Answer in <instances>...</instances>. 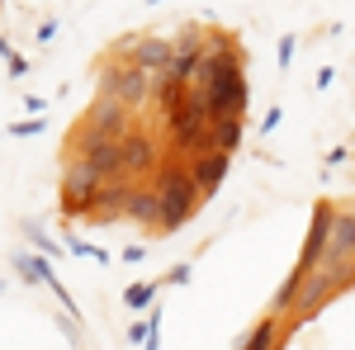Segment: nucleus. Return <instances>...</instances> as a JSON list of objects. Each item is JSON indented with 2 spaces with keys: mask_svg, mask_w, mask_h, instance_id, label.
Listing matches in <instances>:
<instances>
[{
  "mask_svg": "<svg viewBox=\"0 0 355 350\" xmlns=\"http://www.w3.org/2000/svg\"><path fill=\"white\" fill-rule=\"evenodd\" d=\"M157 199H162V232H175L180 222H190L194 209H199V189H194L190 170L180 166H162L157 170Z\"/></svg>",
  "mask_w": 355,
  "mask_h": 350,
  "instance_id": "f257e3e1",
  "label": "nucleus"
},
{
  "mask_svg": "<svg viewBox=\"0 0 355 350\" xmlns=\"http://www.w3.org/2000/svg\"><path fill=\"white\" fill-rule=\"evenodd\" d=\"M204 109H209V123L242 119V109H246V76H242V62H237L232 48H227V57H223L218 81L204 90Z\"/></svg>",
  "mask_w": 355,
  "mask_h": 350,
  "instance_id": "f03ea898",
  "label": "nucleus"
},
{
  "mask_svg": "<svg viewBox=\"0 0 355 350\" xmlns=\"http://www.w3.org/2000/svg\"><path fill=\"white\" fill-rule=\"evenodd\" d=\"M346 279H355V261H322L318 270H308L299 279V298H294V313L299 317H313L322 303H327Z\"/></svg>",
  "mask_w": 355,
  "mask_h": 350,
  "instance_id": "7ed1b4c3",
  "label": "nucleus"
},
{
  "mask_svg": "<svg viewBox=\"0 0 355 350\" xmlns=\"http://www.w3.org/2000/svg\"><path fill=\"white\" fill-rule=\"evenodd\" d=\"M100 95H110V100H119V105H142V100L152 95V76L137 71L133 62L110 67V71L100 76Z\"/></svg>",
  "mask_w": 355,
  "mask_h": 350,
  "instance_id": "20e7f679",
  "label": "nucleus"
},
{
  "mask_svg": "<svg viewBox=\"0 0 355 350\" xmlns=\"http://www.w3.org/2000/svg\"><path fill=\"white\" fill-rule=\"evenodd\" d=\"M100 185H105V175H100L90 161L76 157V161L62 170V204H67V213H85V204L95 199V189H100Z\"/></svg>",
  "mask_w": 355,
  "mask_h": 350,
  "instance_id": "39448f33",
  "label": "nucleus"
},
{
  "mask_svg": "<svg viewBox=\"0 0 355 350\" xmlns=\"http://www.w3.org/2000/svg\"><path fill=\"white\" fill-rule=\"evenodd\" d=\"M76 157H81V161H90L100 175H105V180H123V170H119V142H114V137L90 133V128H85L81 142H76Z\"/></svg>",
  "mask_w": 355,
  "mask_h": 350,
  "instance_id": "423d86ee",
  "label": "nucleus"
},
{
  "mask_svg": "<svg viewBox=\"0 0 355 350\" xmlns=\"http://www.w3.org/2000/svg\"><path fill=\"white\" fill-rule=\"evenodd\" d=\"M331 222H336V213L331 209H318L313 213V227H308V242H303V256H299V274H308V270L322 265V256H327V242H331Z\"/></svg>",
  "mask_w": 355,
  "mask_h": 350,
  "instance_id": "0eeeda50",
  "label": "nucleus"
},
{
  "mask_svg": "<svg viewBox=\"0 0 355 350\" xmlns=\"http://www.w3.org/2000/svg\"><path fill=\"white\" fill-rule=\"evenodd\" d=\"M90 133H105V137H119L128 133V105H119L110 95H100L95 105H90Z\"/></svg>",
  "mask_w": 355,
  "mask_h": 350,
  "instance_id": "6e6552de",
  "label": "nucleus"
},
{
  "mask_svg": "<svg viewBox=\"0 0 355 350\" xmlns=\"http://www.w3.org/2000/svg\"><path fill=\"white\" fill-rule=\"evenodd\" d=\"M128 194H133V189L123 185V180H105V185L95 189V199L85 204V213L110 222V218H119V209H128Z\"/></svg>",
  "mask_w": 355,
  "mask_h": 350,
  "instance_id": "1a4fd4ad",
  "label": "nucleus"
},
{
  "mask_svg": "<svg viewBox=\"0 0 355 350\" xmlns=\"http://www.w3.org/2000/svg\"><path fill=\"white\" fill-rule=\"evenodd\" d=\"M171 57H175V48L162 43V38H142V43H133V67L147 71V76H166Z\"/></svg>",
  "mask_w": 355,
  "mask_h": 350,
  "instance_id": "9d476101",
  "label": "nucleus"
},
{
  "mask_svg": "<svg viewBox=\"0 0 355 350\" xmlns=\"http://www.w3.org/2000/svg\"><path fill=\"white\" fill-rule=\"evenodd\" d=\"M190 180H194L199 194H214V189L227 180V157H223V152H204V157H194Z\"/></svg>",
  "mask_w": 355,
  "mask_h": 350,
  "instance_id": "9b49d317",
  "label": "nucleus"
},
{
  "mask_svg": "<svg viewBox=\"0 0 355 350\" xmlns=\"http://www.w3.org/2000/svg\"><path fill=\"white\" fill-rule=\"evenodd\" d=\"M157 161V152H152V142L142 133H123L119 137V170L128 175V170H147V166Z\"/></svg>",
  "mask_w": 355,
  "mask_h": 350,
  "instance_id": "f8f14e48",
  "label": "nucleus"
},
{
  "mask_svg": "<svg viewBox=\"0 0 355 350\" xmlns=\"http://www.w3.org/2000/svg\"><path fill=\"white\" fill-rule=\"evenodd\" d=\"M322 261H355V213H336L331 222V242Z\"/></svg>",
  "mask_w": 355,
  "mask_h": 350,
  "instance_id": "ddd939ff",
  "label": "nucleus"
},
{
  "mask_svg": "<svg viewBox=\"0 0 355 350\" xmlns=\"http://www.w3.org/2000/svg\"><path fill=\"white\" fill-rule=\"evenodd\" d=\"M242 147V119H223V123H209V152H223L232 157Z\"/></svg>",
  "mask_w": 355,
  "mask_h": 350,
  "instance_id": "4468645a",
  "label": "nucleus"
},
{
  "mask_svg": "<svg viewBox=\"0 0 355 350\" xmlns=\"http://www.w3.org/2000/svg\"><path fill=\"white\" fill-rule=\"evenodd\" d=\"M128 213H133L137 222L162 227V199H157V189H133V194H128Z\"/></svg>",
  "mask_w": 355,
  "mask_h": 350,
  "instance_id": "2eb2a0df",
  "label": "nucleus"
},
{
  "mask_svg": "<svg viewBox=\"0 0 355 350\" xmlns=\"http://www.w3.org/2000/svg\"><path fill=\"white\" fill-rule=\"evenodd\" d=\"M275 346V322H256V331L242 341V350H270Z\"/></svg>",
  "mask_w": 355,
  "mask_h": 350,
  "instance_id": "dca6fc26",
  "label": "nucleus"
},
{
  "mask_svg": "<svg viewBox=\"0 0 355 350\" xmlns=\"http://www.w3.org/2000/svg\"><path fill=\"white\" fill-rule=\"evenodd\" d=\"M152 298H157V284H133V289L123 294V303H128V308H147Z\"/></svg>",
  "mask_w": 355,
  "mask_h": 350,
  "instance_id": "f3484780",
  "label": "nucleus"
},
{
  "mask_svg": "<svg viewBox=\"0 0 355 350\" xmlns=\"http://www.w3.org/2000/svg\"><path fill=\"white\" fill-rule=\"evenodd\" d=\"M294 62V38H279V67H289Z\"/></svg>",
  "mask_w": 355,
  "mask_h": 350,
  "instance_id": "a211bd4d",
  "label": "nucleus"
},
{
  "mask_svg": "<svg viewBox=\"0 0 355 350\" xmlns=\"http://www.w3.org/2000/svg\"><path fill=\"white\" fill-rule=\"evenodd\" d=\"M15 133H19V137H33V133H43V119H28V123H19Z\"/></svg>",
  "mask_w": 355,
  "mask_h": 350,
  "instance_id": "6ab92c4d",
  "label": "nucleus"
},
{
  "mask_svg": "<svg viewBox=\"0 0 355 350\" xmlns=\"http://www.w3.org/2000/svg\"><path fill=\"white\" fill-rule=\"evenodd\" d=\"M152 5H162V0H152Z\"/></svg>",
  "mask_w": 355,
  "mask_h": 350,
  "instance_id": "aec40b11",
  "label": "nucleus"
}]
</instances>
